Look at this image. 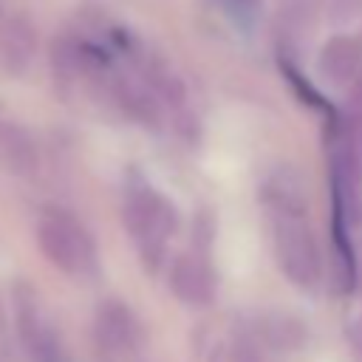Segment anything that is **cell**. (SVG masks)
Listing matches in <instances>:
<instances>
[{"mask_svg":"<svg viewBox=\"0 0 362 362\" xmlns=\"http://www.w3.org/2000/svg\"><path fill=\"white\" fill-rule=\"evenodd\" d=\"M257 195L280 274L291 286L311 291L322 280V257L308 221V192L303 187V175L294 167L280 164L266 173Z\"/></svg>","mask_w":362,"mask_h":362,"instance_id":"obj_1","label":"cell"},{"mask_svg":"<svg viewBox=\"0 0 362 362\" xmlns=\"http://www.w3.org/2000/svg\"><path fill=\"white\" fill-rule=\"evenodd\" d=\"M34 238L42 257L71 280H93L99 274V246L90 229L65 206L48 204L37 212Z\"/></svg>","mask_w":362,"mask_h":362,"instance_id":"obj_2","label":"cell"},{"mask_svg":"<svg viewBox=\"0 0 362 362\" xmlns=\"http://www.w3.org/2000/svg\"><path fill=\"white\" fill-rule=\"evenodd\" d=\"M122 223L147 269H158L167 243L178 232V209L150 181H127L122 195Z\"/></svg>","mask_w":362,"mask_h":362,"instance_id":"obj_3","label":"cell"},{"mask_svg":"<svg viewBox=\"0 0 362 362\" xmlns=\"http://www.w3.org/2000/svg\"><path fill=\"white\" fill-rule=\"evenodd\" d=\"M11 322L28 362H74L48 303L28 280L11 283Z\"/></svg>","mask_w":362,"mask_h":362,"instance_id":"obj_4","label":"cell"},{"mask_svg":"<svg viewBox=\"0 0 362 362\" xmlns=\"http://www.w3.org/2000/svg\"><path fill=\"white\" fill-rule=\"evenodd\" d=\"M93 334L110 356H122V359L136 356L147 342V331H144L139 314L116 297H107L96 305Z\"/></svg>","mask_w":362,"mask_h":362,"instance_id":"obj_5","label":"cell"},{"mask_svg":"<svg viewBox=\"0 0 362 362\" xmlns=\"http://www.w3.org/2000/svg\"><path fill=\"white\" fill-rule=\"evenodd\" d=\"M167 286L178 303L187 308H209L218 297V277L212 263L201 252H184L173 257L167 269Z\"/></svg>","mask_w":362,"mask_h":362,"instance_id":"obj_6","label":"cell"},{"mask_svg":"<svg viewBox=\"0 0 362 362\" xmlns=\"http://www.w3.org/2000/svg\"><path fill=\"white\" fill-rule=\"evenodd\" d=\"M252 331L272 348V351H297L305 345L308 339V331L305 325L288 314V311H269V314H260L257 322L252 325Z\"/></svg>","mask_w":362,"mask_h":362,"instance_id":"obj_7","label":"cell"},{"mask_svg":"<svg viewBox=\"0 0 362 362\" xmlns=\"http://www.w3.org/2000/svg\"><path fill=\"white\" fill-rule=\"evenodd\" d=\"M356 48L348 40H334L325 51H322V71L325 76H331L334 82H348L356 74Z\"/></svg>","mask_w":362,"mask_h":362,"instance_id":"obj_8","label":"cell"},{"mask_svg":"<svg viewBox=\"0 0 362 362\" xmlns=\"http://www.w3.org/2000/svg\"><path fill=\"white\" fill-rule=\"evenodd\" d=\"M266 351H272L252 328H243L240 334H235L232 342V362H269Z\"/></svg>","mask_w":362,"mask_h":362,"instance_id":"obj_9","label":"cell"},{"mask_svg":"<svg viewBox=\"0 0 362 362\" xmlns=\"http://www.w3.org/2000/svg\"><path fill=\"white\" fill-rule=\"evenodd\" d=\"M280 71H283V76L288 79V85L297 90V96L305 102V105H311V107H320V110H325V113H334L331 110V105L325 102V96L308 82V79H303V74L294 68V65H288V62H280Z\"/></svg>","mask_w":362,"mask_h":362,"instance_id":"obj_10","label":"cell"},{"mask_svg":"<svg viewBox=\"0 0 362 362\" xmlns=\"http://www.w3.org/2000/svg\"><path fill=\"white\" fill-rule=\"evenodd\" d=\"M218 6L243 31L255 28V23H257V17L263 11V0H218Z\"/></svg>","mask_w":362,"mask_h":362,"instance_id":"obj_11","label":"cell"},{"mask_svg":"<svg viewBox=\"0 0 362 362\" xmlns=\"http://www.w3.org/2000/svg\"><path fill=\"white\" fill-rule=\"evenodd\" d=\"M348 345H351L354 354L362 359V314L348 322Z\"/></svg>","mask_w":362,"mask_h":362,"instance_id":"obj_12","label":"cell"},{"mask_svg":"<svg viewBox=\"0 0 362 362\" xmlns=\"http://www.w3.org/2000/svg\"><path fill=\"white\" fill-rule=\"evenodd\" d=\"M6 339V314H3V305H0V345Z\"/></svg>","mask_w":362,"mask_h":362,"instance_id":"obj_13","label":"cell"}]
</instances>
